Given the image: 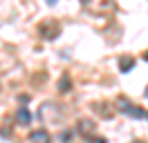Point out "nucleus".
<instances>
[{"instance_id":"obj_1","label":"nucleus","mask_w":148,"mask_h":143,"mask_svg":"<svg viewBox=\"0 0 148 143\" xmlns=\"http://www.w3.org/2000/svg\"><path fill=\"white\" fill-rule=\"evenodd\" d=\"M83 5L88 11L99 14V16H108L114 11V0H83Z\"/></svg>"},{"instance_id":"obj_2","label":"nucleus","mask_w":148,"mask_h":143,"mask_svg":"<svg viewBox=\"0 0 148 143\" xmlns=\"http://www.w3.org/2000/svg\"><path fill=\"white\" fill-rule=\"evenodd\" d=\"M38 34L43 36L45 40H54L56 36L61 34V25H58L56 20H43V22L38 25Z\"/></svg>"},{"instance_id":"obj_3","label":"nucleus","mask_w":148,"mask_h":143,"mask_svg":"<svg viewBox=\"0 0 148 143\" xmlns=\"http://www.w3.org/2000/svg\"><path fill=\"white\" fill-rule=\"evenodd\" d=\"M119 110L126 112V114H130V116H135V118L146 116V112H144L141 107H135V103H130V101H126V98H119Z\"/></svg>"},{"instance_id":"obj_4","label":"nucleus","mask_w":148,"mask_h":143,"mask_svg":"<svg viewBox=\"0 0 148 143\" xmlns=\"http://www.w3.org/2000/svg\"><path fill=\"white\" fill-rule=\"evenodd\" d=\"M29 141H49V134L45 132V130H36V132H32L29 134Z\"/></svg>"},{"instance_id":"obj_5","label":"nucleus","mask_w":148,"mask_h":143,"mask_svg":"<svg viewBox=\"0 0 148 143\" xmlns=\"http://www.w3.org/2000/svg\"><path fill=\"white\" fill-rule=\"evenodd\" d=\"M132 65H135V61H132L130 56H121V58H119V67H121V72H130V69H132Z\"/></svg>"},{"instance_id":"obj_6","label":"nucleus","mask_w":148,"mask_h":143,"mask_svg":"<svg viewBox=\"0 0 148 143\" xmlns=\"http://www.w3.org/2000/svg\"><path fill=\"white\" fill-rule=\"evenodd\" d=\"M18 121H20V125H29V121H32V114H29L27 107H20V110H18Z\"/></svg>"},{"instance_id":"obj_7","label":"nucleus","mask_w":148,"mask_h":143,"mask_svg":"<svg viewBox=\"0 0 148 143\" xmlns=\"http://www.w3.org/2000/svg\"><path fill=\"white\" fill-rule=\"evenodd\" d=\"M67 89H70V78L63 76V78H61V92H67Z\"/></svg>"},{"instance_id":"obj_8","label":"nucleus","mask_w":148,"mask_h":143,"mask_svg":"<svg viewBox=\"0 0 148 143\" xmlns=\"http://www.w3.org/2000/svg\"><path fill=\"white\" fill-rule=\"evenodd\" d=\"M144 61H146V63H148V52H146V54H144Z\"/></svg>"},{"instance_id":"obj_9","label":"nucleus","mask_w":148,"mask_h":143,"mask_svg":"<svg viewBox=\"0 0 148 143\" xmlns=\"http://www.w3.org/2000/svg\"><path fill=\"white\" fill-rule=\"evenodd\" d=\"M54 2H56V0H47V5H54Z\"/></svg>"},{"instance_id":"obj_10","label":"nucleus","mask_w":148,"mask_h":143,"mask_svg":"<svg viewBox=\"0 0 148 143\" xmlns=\"http://www.w3.org/2000/svg\"><path fill=\"white\" fill-rule=\"evenodd\" d=\"M144 94H146V98H148V87H146V92H144Z\"/></svg>"}]
</instances>
